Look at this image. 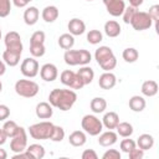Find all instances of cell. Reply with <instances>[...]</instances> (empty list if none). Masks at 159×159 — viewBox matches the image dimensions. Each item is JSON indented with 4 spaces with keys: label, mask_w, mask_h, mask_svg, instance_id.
I'll list each match as a JSON object with an SVG mask.
<instances>
[{
    "label": "cell",
    "mask_w": 159,
    "mask_h": 159,
    "mask_svg": "<svg viewBox=\"0 0 159 159\" xmlns=\"http://www.w3.org/2000/svg\"><path fill=\"white\" fill-rule=\"evenodd\" d=\"M77 101V94L72 89L55 88L48 94V102L52 107L58 108L60 111H70Z\"/></svg>",
    "instance_id": "6da1fadb"
},
{
    "label": "cell",
    "mask_w": 159,
    "mask_h": 159,
    "mask_svg": "<svg viewBox=\"0 0 159 159\" xmlns=\"http://www.w3.org/2000/svg\"><path fill=\"white\" fill-rule=\"evenodd\" d=\"M94 58L97 63L101 66V68L104 70L106 72L113 70L117 66V58L112 48L108 46H99L94 52Z\"/></svg>",
    "instance_id": "7a4b0ae2"
},
{
    "label": "cell",
    "mask_w": 159,
    "mask_h": 159,
    "mask_svg": "<svg viewBox=\"0 0 159 159\" xmlns=\"http://www.w3.org/2000/svg\"><path fill=\"white\" fill-rule=\"evenodd\" d=\"M63 60L70 66H86L91 62L92 55L87 50H66L63 55Z\"/></svg>",
    "instance_id": "3957f363"
},
{
    "label": "cell",
    "mask_w": 159,
    "mask_h": 159,
    "mask_svg": "<svg viewBox=\"0 0 159 159\" xmlns=\"http://www.w3.org/2000/svg\"><path fill=\"white\" fill-rule=\"evenodd\" d=\"M53 127H55V124L48 122V120L35 123V124L29 127V133H30V137H32L34 139H37V140L50 139V135L53 130Z\"/></svg>",
    "instance_id": "277c9868"
},
{
    "label": "cell",
    "mask_w": 159,
    "mask_h": 159,
    "mask_svg": "<svg viewBox=\"0 0 159 159\" xmlns=\"http://www.w3.org/2000/svg\"><path fill=\"white\" fill-rule=\"evenodd\" d=\"M39 84L31 80H19L15 83V92L25 98H32L39 93Z\"/></svg>",
    "instance_id": "5b68a950"
},
{
    "label": "cell",
    "mask_w": 159,
    "mask_h": 159,
    "mask_svg": "<svg viewBox=\"0 0 159 159\" xmlns=\"http://www.w3.org/2000/svg\"><path fill=\"white\" fill-rule=\"evenodd\" d=\"M81 125H82V129L89 134V135H98L102 129H103V124H102V120H99L96 116L93 114H86L82 120H81Z\"/></svg>",
    "instance_id": "8992f818"
},
{
    "label": "cell",
    "mask_w": 159,
    "mask_h": 159,
    "mask_svg": "<svg viewBox=\"0 0 159 159\" xmlns=\"http://www.w3.org/2000/svg\"><path fill=\"white\" fill-rule=\"evenodd\" d=\"M130 25L133 26L134 30L143 31V30H148L153 25V20L150 19L148 12H145V11H137L134 14V16L132 17V20H130Z\"/></svg>",
    "instance_id": "52a82bcc"
},
{
    "label": "cell",
    "mask_w": 159,
    "mask_h": 159,
    "mask_svg": "<svg viewBox=\"0 0 159 159\" xmlns=\"http://www.w3.org/2000/svg\"><path fill=\"white\" fill-rule=\"evenodd\" d=\"M60 80L61 82L65 84V86H68L70 88L72 89H81L84 84L82 82V80L80 78V76L71 71V70H65L61 72V76H60Z\"/></svg>",
    "instance_id": "ba28073f"
},
{
    "label": "cell",
    "mask_w": 159,
    "mask_h": 159,
    "mask_svg": "<svg viewBox=\"0 0 159 159\" xmlns=\"http://www.w3.org/2000/svg\"><path fill=\"white\" fill-rule=\"evenodd\" d=\"M26 148H27V134H26L25 128L20 127L19 132L11 138L10 149L14 153H20V152L26 150Z\"/></svg>",
    "instance_id": "9c48e42d"
},
{
    "label": "cell",
    "mask_w": 159,
    "mask_h": 159,
    "mask_svg": "<svg viewBox=\"0 0 159 159\" xmlns=\"http://www.w3.org/2000/svg\"><path fill=\"white\" fill-rule=\"evenodd\" d=\"M5 46L6 50L16 52V53H22V42H21V37L16 31H10L5 35Z\"/></svg>",
    "instance_id": "30bf717a"
},
{
    "label": "cell",
    "mask_w": 159,
    "mask_h": 159,
    "mask_svg": "<svg viewBox=\"0 0 159 159\" xmlns=\"http://www.w3.org/2000/svg\"><path fill=\"white\" fill-rule=\"evenodd\" d=\"M20 70H21V73L25 77L34 78V77L37 76L39 70H40V66H39L37 60H35V57H27V58H25L21 62Z\"/></svg>",
    "instance_id": "8fae6325"
},
{
    "label": "cell",
    "mask_w": 159,
    "mask_h": 159,
    "mask_svg": "<svg viewBox=\"0 0 159 159\" xmlns=\"http://www.w3.org/2000/svg\"><path fill=\"white\" fill-rule=\"evenodd\" d=\"M40 76L43 81L46 82H52L57 78L58 76V71L57 67L53 63H45L41 68H40Z\"/></svg>",
    "instance_id": "7c38bea8"
},
{
    "label": "cell",
    "mask_w": 159,
    "mask_h": 159,
    "mask_svg": "<svg viewBox=\"0 0 159 159\" xmlns=\"http://www.w3.org/2000/svg\"><path fill=\"white\" fill-rule=\"evenodd\" d=\"M106 9L109 15L112 16H120L125 9V4L123 0H108L104 2Z\"/></svg>",
    "instance_id": "4fadbf2b"
},
{
    "label": "cell",
    "mask_w": 159,
    "mask_h": 159,
    "mask_svg": "<svg viewBox=\"0 0 159 159\" xmlns=\"http://www.w3.org/2000/svg\"><path fill=\"white\" fill-rule=\"evenodd\" d=\"M67 27H68L70 34L73 35V36H80L86 31V24L78 17L71 19L68 25H67Z\"/></svg>",
    "instance_id": "5bb4252c"
},
{
    "label": "cell",
    "mask_w": 159,
    "mask_h": 159,
    "mask_svg": "<svg viewBox=\"0 0 159 159\" xmlns=\"http://www.w3.org/2000/svg\"><path fill=\"white\" fill-rule=\"evenodd\" d=\"M116 83H117V78L111 71L104 72V73H102L99 76L98 84H99V87L102 89H111V88H113L116 86Z\"/></svg>",
    "instance_id": "9a60e30c"
},
{
    "label": "cell",
    "mask_w": 159,
    "mask_h": 159,
    "mask_svg": "<svg viewBox=\"0 0 159 159\" xmlns=\"http://www.w3.org/2000/svg\"><path fill=\"white\" fill-rule=\"evenodd\" d=\"M35 113H36L37 118H40V119H48V118L52 117L53 109H52V106L50 103H47V102H40L36 106Z\"/></svg>",
    "instance_id": "2e32d148"
},
{
    "label": "cell",
    "mask_w": 159,
    "mask_h": 159,
    "mask_svg": "<svg viewBox=\"0 0 159 159\" xmlns=\"http://www.w3.org/2000/svg\"><path fill=\"white\" fill-rule=\"evenodd\" d=\"M117 139H118V134L114 133L112 129H109L108 132H104V133H102L99 135L98 143L102 147H111V145L117 143Z\"/></svg>",
    "instance_id": "e0dca14e"
},
{
    "label": "cell",
    "mask_w": 159,
    "mask_h": 159,
    "mask_svg": "<svg viewBox=\"0 0 159 159\" xmlns=\"http://www.w3.org/2000/svg\"><path fill=\"white\" fill-rule=\"evenodd\" d=\"M39 16H40V12H39V9L36 6H30L25 10L24 12V21L26 25H35L39 20Z\"/></svg>",
    "instance_id": "ac0fdd59"
},
{
    "label": "cell",
    "mask_w": 159,
    "mask_h": 159,
    "mask_svg": "<svg viewBox=\"0 0 159 159\" xmlns=\"http://www.w3.org/2000/svg\"><path fill=\"white\" fill-rule=\"evenodd\" d=\"M118 123H119V116L116 112H108V113H106L103 116L102 124L107 129H116Z\"/></svg>",
    "instance_id": "d6986e66"
},
{
    "label": "cell",
    "mask_w": 159,
    "mask_h": 159,
    "mask_svg": "<svg viewBox=\"0 0 159 159\" xmlns=\"http://www.w3.org/2000/svg\"><path fill=\"white\" fill-rule=\"evenodd\" d=\"M68 142L73 147H82L87 142V137H86L84 132H82V130H75V132H72L70 134Z\"/></svg>",
    "instance_id": "ffe728a7"
},
{
    "label": "cell",
    "mask_w": 159,
    "mask_h": 159,
    "mask_svg": "<svg viewBox=\"0 0 159 159\" xmlns=\"http://www.w3.org/2000/svg\"><path fill=\"white\" fill-rule=\"evenodd\" d=\"M158 83L153 80H148V81H144L143 84H142V93L147 97H153L158 93Z\"/></svg>",
    "instance_id": "44dd1931"
},
{
    "label": "cell",
    "mask_w": 159,
    "mask_h": 159,
    "mask_svg": "<svg viewBox=\"0 0 159 159\" xmlns=\"http://www.w3.org/2000/svg\"><path fill=\"white\" fill-rule=\"evenodd\" d=\"M42 19L46 21V22H53L57 20L58 17V9L53 5H50V6H46L43 10H42V14H41Z\"/></svg>",
    "instance_id": "7402d4cb"
},
{
    "label": "cell",
    "mask_w": 159,
    "mask_h": 159,
    "mask_svg": "<svg viewBox=\"0 0 159 159\" xmlns=\"http://www.w3.org/2000/svg\"><path fill=\"white\" fill-rule=\"evenodd\" d=\"M104 32L108 37H117L120 34V25L114 20H109L104 24Z\"/></svg>",
    "instance_id": "603a6c76"
},
{
    "label": "cell",
    "mask_w": 159,
    "mask_h": 159,
    "mask_svg": "<svg viewBox=\"0 0 159 159\" xmlns=\"http://www.w3.org/2000/svg\"><path fill=\"white\" fill-rule=\"evenodd\" d=\"M135 144L142 150H148V149H152L153 148V145H154V138L150 134H142V135L138 137Z\"/></svg>",
    "instance_id": "cb8c5ba5"
},
{
    "label": "cell",
    "mask_w": 159,
    "mask_h": 159,
    "mask_svg": "<svg viewBox=\"0 0 159 159\" xmlns=\"http://www.w3.org/2000/svg\"><path fill=\"white\" fill-rule=\"evenodd\" d=\"M77 75L80 76V78L82 80V82H83L84 86H86V84H89V83L93 81V78H94V72H93V70H92L91 67H88V66L81 67V68L78 70Z\"/></svg>",
    "instance_id": "d4e9b609"
},
{
    "label": "cell",
    "mask_w": 159,
    "mask_h": 159,
    "mask_svg": "<svg viewBox=\"0 0 159 159\" xmlns=\"http://www.w3.org/2000/svg\"><path fill=\"white\" fill-rule=\"evenodd\" d=\"M128 104H129V108L133 112H142L145 108V106H147L145 99L142 96H133V97H130Z\"/></svg>",
    "instance_id": "484cf974"
},
{
    "label": "cell",
    "mask_w": 159,
    "mask_h": 159,
    "mask_svg": "<svg viewBox=\"0 0 159 159\" xmlns=\"http://www.w3.org/2000/svg\"><path fill=\"white\" fill-rule=\"evenodd\" d=\"M20 53H16V52H12V51H9V50H5L4 53H2V60L4 62L10 66V67H14L16 65H19L20 62Z\"/></svg>",
    "instance_id": "4316f807"
},
{
    "label": "cell",
    "mask_w": 159,
    "mask_h": 159,
    "mask_svg": "<svg viewBox=\"0 0 159 159\" xmlns=\"http://www.w3.org/2000/svg\"><path fill=\"white\" fill-rule=\"evenodd\" d=\"M89 107H91L93 113H103L106 111V108H107V102L102 97H94L91 101Z\"/></svg>",
    "instance_id": "83f0119b"
},
{
    "label": "cell",
    "mask_w": 159,
    "mask_h": 159,
    "mask_svg": "<svg viewBox=\"0 0 159 159\" xmlns=\"http://www.w3.org/2000/svg\"><path fill=\"white\" fill-rule=\"evenodd\" d=\"M116 129H117V134L123 138H128L133 134V125L128 122H119Z\"/></svg>",
    "instance_id": "f1b7e54d"
},
{
    "label": "cell",
    "mask_w": 159,
    "mask_h": 159,
    "mask_svg": "<svg viewBox=\"0 0 159 159\" xmlns=\"http://www.w3.org/2000/svg\"><path fill=\"white\" fill-rule=\"evenodd\" d=\"M75 45V37L71 34H62L58 37V46L63 50H71Z\"/></svg>",
    "instance_id": "f546056e"
},
{
    "label": "cell",
    "mask_w": 159,
    "mask_h": 159,
    "mask_svg": "<svg viewBox=\"0 0 159 159\" xmlns=\"http://www.w3.org/2000/svg\"><path fill=\"white\" fill-rule=\"evenodd\" d=\"M26 150L30 153L32 159H42L45 157V154H46L45 148L42 145H40V144H30L26 148Z\"/></svg>",
    "instance_id": "4dcf8cb0"
},
{
    "label": "cell",
    "mask_w": 159,
    "mask_h": 159,
    "mask_svg": "<svg viewBox=\"0 0 159 159\" xmlns=\"http://www.w3.org/2000/svg\"><path fill=\"white\" fill-rule=\"evenodd\" d=\"M19 128L20 127L14 120H6L4 123V125H2V130H4V133L6 134L7 138H12L19 132Z\"/></svg>",
    "instance_id": "1f68e13d"
},
{
    "label": "cell",
    "mask_w": 159,
    "mask_h": 159,
    "mask_svg": "<svg viewBox=\"0 0 159 159\" xmlns=\"http://www.w3.org/2000/svg\"><path fill=\"white\" fill-rule=\"evenodd\" d=\"M122 56H123V60H124L125 62L133 63V62H135V61L138 60L139 53H138V51H137L135 48H133V47H128V48H125V50L123 51Z\"/></svg>",
    "instance_id": "d6a6232c"
},
{
    "label": "cell",
    "mask_w": 159,
    "mask_h": 159,
    "mask_svg": "<svg viewBox=\"0 0 159 159\" xmlns=\"http://www.w3.org/2000/svg\"><path fill=\"white\" fill-rule=\"evenodd\" d=\"M46 52L43 43H30V53L32 57H42Z\"/></svg>",
    "instance_id": "836d02e7"
},
{
    "label": "cell",
    "mask_w": 159,
    "mask_h": 159,
    "mask_svg": "<svg viewBox=\"0 0 159 159\" xmlns=\"http://www.w3.org/2000/svg\"><path fill=\"white\" fill-rule=\"evenodd\" d=\"M102 40H103V35L98 30H89V32L87 34V41L92 45H97Z\"/></svg>",
    "instance_id": "e575fe53"
},
{
    "label": "cell",
    "mask_w": 159,
    "mask_h": 159,
    "mask_svg": "<svg viewBox=\"0 0 159 159\" xmlns=\"http://www.w3.org/2000/svg\"><path fill=\"white\" fill-rule=\"evenodd\" d=\"M63 138H65V130H63V128L60 127V125H55L53 127V130H52V133L50 135V139L52 142H61Z\"/></svg>",
    "instance_id": "d590c367"
},
{
    "label": "cell",
    "mask_w": 159,
    "mask_h": 159,
    "mask_svg": "<svg viewBox=\"0 0 159 159\" xmlns=\"http://www.w3.org/2000/svg\"><path fill=\"white\" fill-rule=\"evenodd\" d=\"M11 11V0H0V17L9 16Z\"/></svg>",
    "instance_id": "8d00e7d4"
},
{
    "label": "cell",
    "mask_w": 159,
    "mask_h": 159,
    "mask_svg": "<svg viewBox=\"0 0 159 159\" xmlns=\"http://www.w3.org/2000/svg\"><path fill=\"white\" fill-rule=\"evenodd\" d=\"M119 147H120V150H122L123 153H127V154H128L133 148L137 147V144H135V142H134L133 139H123V140L120 142Z\"/></svg>",
    "instance_id": "74e56055"
},
{
    "label": "cell",
    "mask_w": 159,
    "mask_h": 159,
    "mask_svg": "<svg viewBox=\"0 0 159 159\" xmlns=\"http://www.w3.org/2000/svg\"><path fill=\"white\" fill-rule=\"evenodd\" d=\"M138 10H137V7H134V6H128V7H125L124 9V11H123V21L125 22V24H130V20H132V17L134 16V14L137 12Z\"/></svg>",
    "instance_id": "f35d334b"
},
{
    "label": "cell",
    "mask_w": 159,
    "mask_h": 159,
    "mask_svg": "<svg viewBox=\"0 0 159 159\" xmlns=\"http://www.w3.org/2000/svg\"><path fill=\"white\" fill-rule=\"evenodd\" d=\"M149 16H150V19L153 20V22L155 24V29H157V31H158V21H159V5H153V6H150V9H149Z\"/></svg>",
    "instance_id": "ab89813d"
},
{
    "label": "cell",
    "mask_w": 159,
    "mask_h": 159,
    "mask_svg": "<svg viewBox=\"0 0 159 159\" xmlns=\"http://www.w3.org/2000/svg\"><path fill=\"white\" fill-rule=\"evenodd\" d=\"M45 32L43 31H35L30 37V43H43L45 42Z\"/></svg>",
    "instance_id": "60d3db41"
},
{
    "label": "cell",
    "mask_w": 159,
    "mask_h": 159,
    "mask_svg": "<svg viewBox=\"0 0 159 159\" xmlns=\"http://www.w3.org/2000/svg\"><path fill=\"white\" fill-rule=\"evenodd\" d=\"M103 159H120V153L117 149H108L103 155Z\"/></svg>",
    "instance_id": "b9f144b4"
},
{
    "label": "cell",
    "mask_w": 159,
    "mask_h": 159,
    "mask_svg": "<svg viewBox=\"0 0 159 159\" xmlns=\"http://www.w3.org/2000/svg\"><path fill=\"white\" fill-rule=\"evenodd\" d=\"M128 154H129V158H130V159H142V158L144 157V150H142L140 148L137 149V147H135V148H133Z\"/></svg>",
    "instance_id": "7bdbcfd3"
},
{
    "label": "cell",
    "mask_w": 159,
    "mask_h": 159,
    "mask_svg": "<svg viewBox=\"0 0 159 159\" xmlns=\"http://www.w3.org/2000/svg\"><path fill=\"white\" fill-rule=\"evenodd\" d=\"M10 116V108L6 104H0V122H4Z\"/></svg>",
    "instance_id": "ee69618b"
},
{
    "label": "cell",
    "mask_w": 159,
    "mask_h": 159,
    "mask_svg": "<svg viewBox=\"0 0 159 159\" xmlns=\"http://www.w3.org/2000/svg\"><path fill=\"white\" fill-rule=\"evenodd\" d=\"M82 159H98V155L93 149H86L82 153Z\"/></svg>",
    "instance_id": "f6af8a7d"
},
{
    "label": "cell",
    "mask_w": 159,
    "mask_h": 159,
    "mask_svg": "<svg viewBox=\"0 0 159 159\" xmlns=\"http://www.w3.org/2000/svg\"><path fill=\"white\" fill-rule=\"evenodd\" d=\"M14 159H32V157L30 155V153L27 150L20 152V153H15V155L12 157Z\"/></svg>",
    "instance_id": "bcb514c9"
},
{
    "label": "cell",
    "mask_w": 159,
    "mask_h": 159,
    "mask_svg": "<svg viewBox=\"0 0 159 159\" xmlns=\"http://www.w3.org/2000/svg\"><path fill=\"white\" fill-rule=\"evenodd\" d=\"M12 4L16 7H25L29 4V1L27 0H12Z\"/></svg>",
    "instance_id": "7dc6e473"
},
{
    "label": "cell",
    "mask_w": 159,
    "mask_h": 159,
    "mask_svg": "<svg viewBox=\"0 0 159 159\" xmlns=\"http://www.w3.org/2000/svg\"><path fill=\"white\" fill-rule=\"evenodd\" d=\"M128 1H129L130 6H134V7H139V6L143 4V1H144V0H128Z\"/></svg>",
    "instance_id": "c3c4849f"
},
{
    "label": "cell",
    "mask_w": 159,
    "mask_h": 159,
    "mask_svg": "<svg viewBox=\"0 0 159 159\" xmlns=\"http://www.w3.org/2000/svg\"><path fill=\"white\" fill-rule=\"evenodd\" d=\"M6 139H7V137H6V134L4 133V130H2V128L0 129V145H2V144H5V142H6Z\"/></svg>",
    "instance_id": "681fc988"
},
{
    "label": "cell",
    "mask_w": 159,
    "mask_h": 159,
    "mask_svg": "<svg viewBox=\"0 0 159 159\" xmlns=\"http://www.w3.org/2000/svg\"><path fill=\"white\" fill-rule=\"evenodd\" d=\"M5 71H6V67H5V62H2V61L0 60V76H2V75L5 73Z\"/></svg>",
    "instance_id": "f907efd6"
},
{
    "label": "cell",
    "mask_w": 159,
    "mask_h": 159,
    "mask_svg": "<svg viewBox=\"0 0 159 159\" xmlns=\"http://www.w3.org/2000/svg\"><path fill=\"white\" fill-rule=\"evenodd\" d=\"M7 158V153L5 152V149L0 148V159H6Z\"/></svg>",
    "instance_id": "816d5d0a"
},
{
    "label": "cell",
    "mask_w": 159,
    "mask_h": 159,
    "mask_svg": "<svg viewBox=\"0 0 159 159\" xmlns=\"http://www.w3.org/2000/svg\"><path fill=\"white\" fill-rule=\"evenodd\" d=\"M2 91V83H1V81H0V92Z\"/></svg>",
    "instance_id": "f5cc1de1"
},
{
    "label": "cell",
    "mask_w": 159,
    "mask_h": 159,
    "mask_svg": "<svg viewBox=\"0 0 159 159\" xmlns=\"http://www.w3.org/2000/svg\"><path fill=\"white\" fill-rule=\"evenodd\" d=\"M0 40H1V29H0Z\"/></svg>",
    "instance_id": "db71d44e"
},
{
    "label": "cell",
    "mask_w": 159,
    "mask_h": 159,
    "mask_svg": "<svg viewBox=\"0 0 159 159\" xmlns=\"http://www.w3.org/2000/svg\"><path fill=\"white\" fill-rule=\"evenodd\" d=\"M106 1H108V0H103V2H106Z\"/></svg>",
    "instance_id": "11a10c76"
},
{
    "label": "cell",
    "mask_w": 159,
    "mask_h": 159,
    "mask_svg": "<svg viewBox=\"0 0 159 159\" xmlns=\"http://www.w3.org/2000/svg\"><path fill=\"white\" fill-rule=\"evenodd\" d=\"M27 1H29V2H30V1H32V0H27Z\"/></svg>",
    "instance_id": "9f6ffc18"
},
{
    "label": "cell",
    "mask_w": 159,
    "mask_h": 159,
    "mask_svg": "<svg viewBox=\"0 0 159 159\" xmlns=\"http://www.w3.org/2000/svg\"><path fill=\"white\" fill-rule=\"evenodd\" d=\"M88 1H92V0H88Z\"/></svg>",
    "instance_id": "6f0895ef"
}]
</instances>
